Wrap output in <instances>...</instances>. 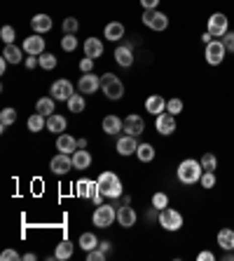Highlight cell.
<instances>
[{
	"instance_id": "cell-1",
	"label": "cell",
	"mask_w": 234,
	"mask_h": 261,
	"mask_svg": "<svg viewBox=\"0 0 234 261\" xmlns=\"http://www.w3.org/2000/svg\"><path fill=\"white\" fill-rule=\"evenodd\" d=\"M96 184H99V191L106 195L108 200H117V198H122V191H124V186H122V181H120V177L115 172H103L99 179H96Z\"/></svg>"
},
{
	"instance_id": "cell-2",
	"label": "cell",
	"mask_w": 234,
	"mask_h": 261,
	"mask_svg": "<svg viewBox=\"0 0 234 261\" xmlns=\"http://www.w3.org/2000/svg\"><path fill=\"white\" fill-rule=\"evenodd\" d=\"M201 163L199 160H194V158H187V160H183L181 165H178V179H181L183 184H187V186H192V184H199L201 181Z\"/></svg>"
},
{
	"instance_id": "cell-3",
	"label": "cell",
	"mask_w": 234,
	"mask_h": 261,
	"mask_svg": "<svg viewBox=\"0 0 234 261\" xmlns=\"http://www.w3.org/2000/svg\"><path fill=\"white\" fill-rule=\"evenodd\" d=\"M117 219V207L115 205H108V202H103V205H99L96 210H94V226L96 228H108L113 226V221Z\"/></svg>"
},
{
	"instance_id": "cell-4",
	"label": "cell",
	"mask_w": 234,
	"mask_h": 261,
	"mask_svg": "<svg viewBox=\"0 0 234 261\" xmlns=\"http://www.w3.org/2000/svg\"><path fill=\"white\" fill-rule=\"evenodd\" d=\"M101 89H103V94H106L110 101H117V99H122V94H124V85H122V80L117 76H113V73H106V76L101 78Z\"/></svg>"
},
{
	"instance_id": "cell-5",
	"label": "cell",
	"mask_w": 234,
	"mask_h": 261,
	"mask_svg": "<svg viewBox=\"0 0 234 261\" xmlns=\"http://www.w3.org/2000/svg\"><path fill=\"white\" fill-rule=\"evenodd\" d=\"M206 31L213 35V38H222V35L229 31V19L222 12L211 14V17H208V21H206Z\"/></svg>"
},
{
	"instance_id": "cell-6",
	"label": "cell",
	"mask_w": 234,
	"mask_h": 261,
	"mask_svg": "<svg viewBox=\"0 0 234 261\" xmlns=\"http://www.w3.org/2000/svg\"><path fill=\"white\" fill-rule=\"evenodd\" d=\"M160 226L164 231H178L183 226V214L178 210L164 207V210H160Z\"/></svg>"
},
{
	"instance_id": "cell-7",
	"label": "cell",
	"mask_w": 234,
	"mask_h": 261,
	"mask_svg": "<svg viewBox=\"0 0 234 261\" xmlns=\"http://www.w3.org/2000/svg\"><path fill=\"white\" fill-rule=\"evenodd\" d=\"M225 55H227V47L222 45V40H211L206 47H204V57H206V62L211 64V66H220Z\"/></svg>"
},
{
	"instance_id": "cell-8",
	"label": "cell",
	"mask_w": 234,
	"mask_h": 261,
	"mask_svg": "<svg viewBox=\"0 0 234 261\" xmlns=\"http://www.w3.org/2000/svg\"><path fill=\"white\" fill-rule=\"evenodd\" d=\"M143 24L152 31H164L169 26V17L157 10H143Z\"/></svg>"
},
{
	"instance_id": "cell-9",
	"label": "cell",
	"mask_w": 234,
	"mask_h": 261,
	"mask_svg": "<svg viewBox=\"0 0 234 261\" xmlns=\"http://www.w3.org/2000/svg\"><path fill=\"white\" fill-rule=\"evenodd\" d=\"M49 170H52L56 177H63L73 170V155H68V153H56L49 163Z\"/></svg>"
},
{
	"instance_id": "cell-10",
	"label": "cell",
	"mask_w": 234,
	"mask_h": 261,
	"mask_svg": "<svg viewBox=\"0 0 234 261\" xmlns=\"http://www.w3.org/2000/svg\"><path fill=\"white\" fill-rule=\"evenodd\" d=\"M52 99H56V101H68L70 96L75 94L73 92V83L70 80H66V78H61V80H56V83H52Z\"/></svg>"
},
{
	"instance_id": "cell-11",
	"label": "cell",
	"mask_w": 234,
	"mask_h": 261,
	"mask_svg": "<svg viewBox=\"0 0 234 261\" xmlns=\"http://www.w3.org/2000/svg\"><path fill=\"white\" fill-rule=\"evenodd\" d=\"M154 127H157V132H160L162 137L174 134L176 132V116H171V113H160L157 120H154Z\"/></svg>"
},
{
	"instance_id": "cell-12",
	"label": "cell",
	"mask_w": 234,
	"mask_h": 261,
	"mask_svg": "<svg viewBox=\"0 0 234 261\" xmlns=\"http://www.w3.org/2000/svg\"><path fill=\"white\" fill-rule=\"evenodd\" d=\"M24 52H28V55H33V57H40L45 52V38H42V33H35L31 38H26L24 40Z\"/></svg>"
},
{
	"instance_id": "cell-13",
	"label": "cell",
	"mask_w": 234,
	"mask_h": 261,
	"mask_svg": "<svg viewBox=\"0 0 234 261\" xmlns=\"http://www.w3.org/2000/svg\"><path fill=\"white\" fill-rule=\"evenodd\" d=\"M136 212H134V207H129V202H124V205L117 207V221H120V226L124 228H131L136 224Z\"/></svg>"
},
{
	"instance_id": "cell-14",
	"label": "cell",
	"mask_w": 234,
	"mask_h": 261,
	"mask_svg": "<svg viewBox=\"0 0 234 261\" xmlns=\"http://www.w3.org/2000/svg\"><path fill=\"white\" fill-rule=\"evenodd\" d=\"M77 87H80L82 94H94L96 89H101V78L94 76V73H85V76L80 78Z\"/></svg>"
},
{
	"instance_id": "cell-15",
	"label": "cell",
	"mask_w": 234,
	"mask_h": 261,
	"mask_svg": "<svg viewBox=\"0 0 234 261\" xmlns=\"http://www.w3.org/2000/svg\"><path fill=\"white\" fill-rule=\"evenodd\" d=\"M124 132L127 134H131V137H140L143 132H145V123H143V118L140 116H127V120H124Z\"/></svg>"
},
{
	"instance_id": "cell-16",
	"label": "cell",
	"mask_w": 234,
	"mask_h": 261,
	"mask_svg": "<svg viewBox=\"0 0 234 261\" xmlns=\"http://www.w3.org/2000/svg\"><path fill=\"white\" fill-rule=\"evenodd\" d=\"M77 195H80V198H89V200H94V198H99V184H96V181H87V179H80V181H77Z\"/></svg>"
},
{
	"instance_id": "cell-17",
	"label": "cell",
	"mask_w": 234,
	"mask_h": 261,
	"mask_svg": "<svg viewBox=\"0 0 234 261\" xmlns=\"http://www.w3.org/2000/svg\"><path fill=\"white\" fill-rule=\"evenodd\" d=\"M31 26H33L35 33H47V31H52L54 21L49 14H35L33 19H31Z\"/></svg>"
},
{
	"instance_id": "cell-18",
	"label": "cell",
	"mask_w": 234,
	"mask_h": 261,
	"mask_svg": "<svg viewBox=\"0 0 234 261\" xmlns=\"http://www.w3.org/2000/svg\"><path fill=\"white\" fill-rule=\"evenodd\" d=\"M56 151L59 153H75L77 151V139L70 134H59L56 137Z\"/></svg>"
},
{
	"instance_id": "cell-19",
	"label": "cell",
	"mask_w": 234,
	"mask_h": 261,
	"mask_svg": "<svg viewBox=\"0 0 234 261\" xmlns=\"http://www.w3.org/2000/svg\"><path fill=\"white\" fill-rule=\"evenodd\" d=\"M145 111H147V113H152V116H160V113H164V111H167V101H164V96H160V94L147 96Z\"/></svg>"
},
{
	"instance_id": "cell-20",
	"label": "cell",
	"mask_w": 234,
	"mask_h": 261,
	"mask_svg": "<svg viewBox=\"0 0 234 261\" xmlns=\"http://www.w3.org/2000/svg\"><path fill=\"white\" fill-rule=\"evenodd\" d=\"M89 165H92V153L77 148L73 153V170H89Z\"/></svg>"
},
{
	"instance_id": "cell-21",
	"label": "cell",
	"mask_w": 234,
	"mask_h": 261,
	"mask_svg": "<svg viewBox=\"0 0 234 261\" xmlns=\"http://www.w3.org/2000/svg\"><path fill=\"white\" fill-rule=\"evenodd\" d=\"M136 148H138V144H136V137H131V134L117 139V153L120 155H131V153H136Z\"/></svg>"
},
{
	"instance_id": "cell-22",
	"label": "cell",
	"mask_w": 234,
	"mask_h": 261,
	"mask_svg": "<svg viewBox=\"0 0 234 261\" xmlns=\"http://www.w3.org/2000/svg\"><path fill=\"white\" fill-rule=\"evenodd\" d=\"M47 130L54 132V134H63L66 132V118L59 116V113H52L47 118Z\"/></svg>"
},
{
	"instance_id": "cell-23",
	"label": "cell",
	"mask_w": 234,
	"mask_h": 261,
	"mask_svg": "<svg viewBox=\"0 0 234 261\" xmlns=\"http://www.w3.org/2000/svg\"><path fill=\"white\" fill-rule=\"evenodd\" d=\"M124 130V120H120L117 116H106L103 118V132L106 134H117Z\"/></svg>"
},
{
	"instance_id": "cell-24",
	"label": "cell",
	"mask_w": 234,
	"mask_h": 261,
	"mask_svg": "<svg viewBox=\"0 0 234 261\" xmlns=\"http://www.w3.org/2000/svg\"><path fill=\"white\" fill-rule=\"evenodd\" d=\"M115 62L120 64V66H124V69H129L131 64H134V55H131V47H117L115 49Z\"/></svg>"
},
{
	"instance_id": "cell-25",
	"label": "cell",
	"mask_w": 234,
	"mask_h": 261,
	"mask_svg": "<svg viewBox=\"0 0 234 261\" xmlns=\"http://www.w3.org/2000/svg\"><path fill=\"white\" fill-rule=\"evenodd\" d=\"M85 55L92 57V59L101 57L103 55V42H101L99 38H87V40H85Z\"/></svg>"
},
{
	"instance_id": "cell-26",
	"label": "cell",
	"mask_w": 234,
	"mask_h": 261,
	"mask_svg": "<svg viewBox=\"0 0 234 261\" xmlns=\"http://www.w3.org/2000/svg\"><path fill=\"white\" fill-rule=\"evenodd\" d=\"M218 245H220V249H225V252H232L234 249V231L232 228H222L220 233H218Z\"/></svg>"
},
{
	"instance_id": "cell-27",
	"label": "cell",
	"mask_w": 234,
	"mask_h": 261,
	"mask_svg": "<svg viewBox=\"0 0 234 261\" xmlns=\"http://www.w3.org/2000/svg\"><path fill=\"white\" fill-rule=\"evenodd\" d=\"M103 35H106L108 40H120V38H124V26H122L120 21H110L106 26V31H103Z\"/></svg>"
},
{
	"instance_id": "cell-28",
	"label": "cell",
	"mask_w": 234,
	"mask_h": 261,
	"mask_svg": "<svg viewBox=\"0 0 234 261\" xmlns=\"http://www.w3.org/2000/svg\"><path fill=\"white\" fill-rule=\"evenodd\" d=\"M54 106H56V99H52V96H42V99H38V103H35V111L42 113L45 118H49L54 113Z\"/></svg>"
},
{
	"instance_id": "cell-29",
	"label": "cell",
	"mask_w": 234,
	"mask_h": 261,
	"mask_svg": "<svg viewBox=\"0 0 234 261\" xmlns=\"http://www.w3.org/2000/svg\"><path fill=\"white\" fill-rule=\"evenodd\" d=\"M70 256H73V245H70L68 240L59 242V245H56V252H54V259L66 261V259H70Z\"/></svg>"
},
{
	"instance_id": "cell-30",
	"label": "cell",
	"mask_w": 234,
	"mask_h": 261,
	"mask_svg": "<svg viewBox=\"0 0 234 261\" xmlns=\"http://www.w3.org/2000/svg\"><path fill=\"white\" fill-rule=\"evenodd\" d=\"M3 59H7L10 64H19L24 57H21V49L17 47V45H5V49H3Z\"/></svg>"
},
{
	"instance_id": "cell-31",
	"label": "cell",
	"mask_w": 234,
	"mask_h": 261,
	"mask_svg": "<svg viewBox=\"0 0 234 261\" xmlns=\"http://www.w3.org/2000/svg\"><path fill=\"white\" fill-rule=\"evenodd\" d=\"M136 155H138L140 163H150V160H154L152 144H138V148H136Z\"/></svg>"
},
{
	"instance_id": "cell-32",
	"label": "cell",
	"mask_w": 234,
	"mask_h": 261,
	"mask_svg": "<svg viewBox=\"0 0 234 261\" xmlns=\"http://www.w3.org/2000/svg\"><path fill=\"white\" fill-rule=\"evenodd\" d=\"M28 130L31 132H40L42 127H47V120H45V116H42V113H38V111H35L33 116L28 118Z\"/></svg>"
},
{
	"instance_id": "cell-33",
	"label": "cell",
	"mask_w": 234,
	"mask_h": 261,
	"mask_svg": "<svg viewBox=\"0 0 234 261\" xmlns=\"http://www.w3.org/2000/svg\"><path fill=\"white\" fill-rule=\"evenodd\" d=\"M80 247L85 249V252H92V249L99 247V238L94 233H82L80 235Z\"/></svg>"
},
{
	"instance_id": "cell-34",
	"label": "cell",
	"mask_w": 234,
	"mask_h": 261,
	"mask_svg": "<svg viewBox=\"0 0 234 261\" xmlns=\"http://www.w3.org/2000/svg\"><path fill=\"white\" fill-rule=\"evenodd\" d=\"M66 103H68V111H70V113H82V111H85V96L82 94H73Z\"/></svg>"
},
{
	"instance_id": "cell-35",
	"label": "cell",
	"mask_w": 234,
	"mask_h": 261,
	"mask_svg": "<svg viewBox=\"0 0 234 261\" xmlns=\"http://www.w3.org/2000/svg\"><path fill=\"white\" fill-rule=\"evenodd\" d=\"M14 123H17V111L3 109V113H0V125H3V130H5L7 125H14Z\"/></svg>"
},
{
	"instance_id": "cell-36",
	"label": "cell",
	"mask_w": 234,
	"mask_h": 261,
	"mask_svg": "<svg viewBox=\"0 0 234 261\" xmlns=\"http://www.w3.org/2000/svg\"><path fill=\"white\" fill-rule=\"evenodd\" d=\"M38 59H40V66H42L45 71L56 69V57H54L52 52H42V55L38 57Z\"/></svg>"
},
{
	"instance_id": "cell-37",
	"label": "cell",
	"mask_w": 234,
	"mask_h": 261,
	"mask_svg": "<svg viewBox=\"0 0 234 261\" xmlns=\"http://www.w3.org/2000/svg\"><path fill=\"white\" fill-rule=\"evenodd\" d=\"M215 165H218V160H215L213 153L201 155V167H204V172H215Z\"/></svg>"
},
{
	"instance_id": "cell-38",
	"label": "cell",
	"mask_w": 234,
	"mask_h": 261,
	"mask_svg": "<svg viewBox=\"0 0 234 261\" xmlns=\"http://www.w3.org/2000/svg\"><path fill=\"white\" fill-rule=\"evenodd\" d=\"M0 38H3V42H5V45H14L17 31H14L12 26H3V28H0Z\"/></svg>"
},
{
	"instance_id": "cell-39",
	"label": "cell",
	"mask_w": 234,
	"mask_h": 261,
	"mask_svg": "<svg viewBox=\"0 0 234 261\" xmlns=\"http://www.w3.org/2000/svg\"><path fill=\"white\" fill-rule=\"evenodd\" d=\"M77 28H80V24H77V19H75V17H68V19H63V33H66V35H75V33H77Z\"/></svg>"
},
{
	"instance_id": "cell-40",
	"label": "cell",
	"mask_w": 234,
	"mask_h": 261,
	"mask_svg": "<svg viewBox=\"0 0 234 261\" xmlns=\"http://www.w3.org/2000/svg\"><path fill=\"white\" fill-rule=\"evenodd\" d=\"M169 205V195L167 193H154L152 195V207L154 210H164Z\"/></svg>"
},
{
	"instance_id": "cell-41",
	"label": "cell",
	"mask_w": 234,
	"mask_h": 261,
	"mask_svg": "<svg viewBox=\"0 0 234 261\" xmlns=\"http://www.w3.org/2000/svg\"><path fill=\"white\" fill-rule=\"evenodd\" d=\"M167 113H171V116L183 113V101H181V99H169V101H167Z\"/></svg>"
},
{
	"instance_id": "cell-42",
	"label": "cell",
	"mask_w": 234,
	"mask_h": 261,
	"mask_svg": "<svg viewBox=\"0 0 234 261\" xmlns=\"http://www.w3.org/2000/svg\"><path fill=\"white\" fill-rule=\"evenodd\" d=\"M61 47L66 49V52H75V49H77V38H75V35H63Z\"/></svg>"
},
{
	"instance_id": "cell-43",
	"label": "cell",
	"mask_w": 234,
	"mask_h": 261,
	"mask_svg": "<svg viewBox=\"0 0 234 261\" xmlns=\"http://www.w3.org/2000/svg\"><path fill=\"white\" fill-rule=\"evenodd\" d=\"M201 186H204V188H213L215 186V172H204L201 174Z\"/></svg>"
},
{
	"instance_id": "cell-44",
	"label": "cell",
	"mask_w": 234,
	"mask_h": 261,
	"mask_svg": "<svg viewBox=\"0 0 234 261\" xmlns=\"http://www.w3.org/2000/svg\"><path fill=\"white\" fill-rule=\"evenodd\" d=\"M220 40H222V45L227 47V52H234V33H232V31H227V33L222 35Z\"/></svg>"
},
{
	"instance_id": "cell-45",
	"label": "cell",
	"mask_w": 234,
	"mask_h": 261,
	"mask_svg": "<svg viewBox=\"0 0 234 261\" xmlns=\"http://www.w3.org/2000/svg\"><path fill=\"white\" fill-rule=\"evenodd\" d=\"M80 71H82V73H92V71H94V59H92V57H85V59H82V62H80Z\"/></svg>"
},
{
	"instance_id": "cell-46",
	"label": "cell",
	"mask_w": 234,
	"mask_h": 261,
	"mask_svg": "<svg viewBox=\"0 0 234 261\" xmlns=\"http://www.w3.org/2000/svg\"><path fill=\"white\" fill-rule=\"evenodd\" d=\"M103 259H106V252H101L99 247L87 252V261H103Z\"/></svg>"
},
{
	"instance_id": "cell-47",
	"label": "cell",
	"mask_w": 234,
	"mask_h": 261,
	"mask_svg": "<svg viewBox=\"0 0 234 261\" xmlns=\"http://www.w3.org/2000/svg\"><path fill=\"white\" fill-rule=\"evenodd\" d=\"M0 259H3V261H17V259H19V254H17V252H14V249H5V252H3V254H0Z\"/></svg>"
},
{
	"instance_id": "cell-48",
	"label": "cell",
	"mask_w": 234,
	"mask_h": 261,
	"mask_svg": "<svg viewBox=\"0 0 234 261\" xmlns=\"http://www.w3.org/2000/svg\"><path fill=\"white\" fill-rule=\"evenodd\" d=\"M140 5H143V10H157L160 0H140Z\"/></svg>"
},
{
	"instance_id": "cell-49",
	"label": "cell",
	"mask_w": 234,
	"mask_h": 261,
	"mask_svg": "<svg viewBox=\"0 0 234 261\" xmlns=\"http://www.w3.org/2000/svg\"><path fill=\"white\" fill-rule=\"evenodd\" d=\"M38 64H40V59H35L33 55H28V57H26V69H31V71H33L35 66H38Z\"/></svg>"
},
{
	"instance_id": "cell-50",
	"label": "cell",
	"mask_w": 234,
	"mask_h": 261,
	"mask_svg": "<svg viewBox=\"0 0 234 261\" xmlns=\"http://www.w3.org/2000/svg\"><path fill=\"white\" fill-rule=\"evenodd\" d=\"M197 259H199V261H215V254H213V252H199Z\"/></svg>"
},
{
	"instance_id": "cell-51",
	"label": "cell",
	"mask_w": 234,
	"mask_h": 261,
	"mask_svg": "<svg viewBox=\"0 0 234 261\" xmlns=\"http://www.w3.org/2000/svg\"><path fill=\"white\" fill-rule=\"evenodd\" d=\"M211 40H213V35L208 33V31H206V33H201V42H204V45H208Z\"/></svg>"
},
{
	"instance_id": "cell-52",
	"label": "cell",
	"mask_w": 234,
	"mask_h": 261,
	"mask_svg": "<svg viewBox=\"0 0 234 261\" xmlns=\"http://www.w3.org/2000/svg\"><path fill=\"white\" fill-rule=\"evenodd\" d=\"M99 249H101V252H106V254H108V252H110V242H99Z\"/></svg>"
},
{
	"instance_id": "cell-53",
	"label": "cell",
	"mask_w": 234,
	"mask_h": 261,
	"mask_svg": "<svg viewBox=\"0 0 234 261\" xmlns=\"http://www.w3.org/2000/svg\"><path fill=\"white\" fill-rule=\"evenodd\" d=\"M77 148H87V139H77Z\"/></svg>"
},
{
	"instance_id": "cell-54",
	"label": "cell",
	"mask_w": 234,
	"mask_h": 261,
	"mask_svg": "<svg viewBox=\"0 0 234 261\" xmlns=\"http://www.w3.org/2000/svg\"><path fill=\"white\" fill-rule=\"evenodd\" d=\"M24 259H26V261H33L35 254H33V252H28V254H24Z\"/></svg>"
}]
</instances>
